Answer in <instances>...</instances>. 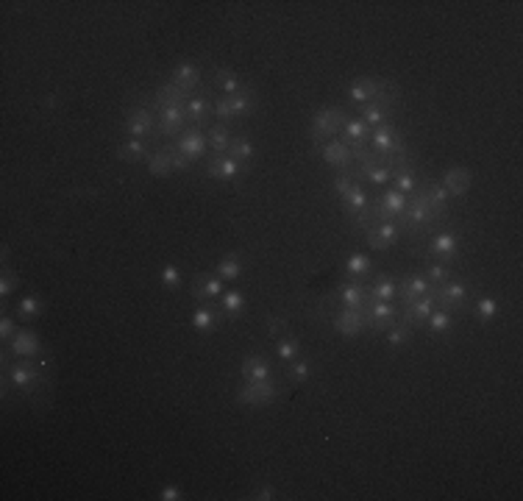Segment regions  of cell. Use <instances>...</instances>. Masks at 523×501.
Segmentation results:
<instances>
[{
	"label": "cell",
	"instance_id": "cell-1",
	"mask_svg": "<svg viewBox=\"0 0 523 501\" xmlns=\"http://www.w3.org/2000/svg\"><path fill=\"white\" fill-rule=\"evenodd\" d=\"M437 220V215L429 209V204H426V195H423V187H418V192L412 195V201L406 204V209H404V215L401 218H395V226L401 228V234L406 231L412 240L423 231V226H432Z\"/></svg>",
	"mask_w": 523,
	"mask_h": 501
},
{
	"label": "cell",
	"instance_id": "cell-2",
	"mask_svg": "<svg viewBox=\"0 0 523 501\" xmlns=\"http://www.w3.org/2000/svg\"><path fill=\"white\" fill-rule=\"evenodd\" d=\"M346 120H348V114L340 106H323V109H317L315 117H312V126H309V139L320 148L323 142L340 137Z\"/></svg>",
	"mask_w": 523,
	"mask_h": 501
},
{
	"label": "cell",
	"instance_id": "cell-3",
	"mask_svg": "<svg viewBox=\"0 0 523 501\" xmlns=\"http://www.w3.org/2000/svg\"><path fill=\"white\" fill-rule=\"evenodd\" d=\"M42 384H47L42 376H40V365L37 363H14L8 365L3 360V393L8 387L20 390V393H34L40 390Z\"/></svg>",
	"mask_w": 523,
	"mask_h": 501
},
{
	"label": "cell",
	"instance_id": "cell-4",
	"mask_svg": "<svg viewBox=\"0 0 523 501\" xmlns=\"http://www.w3.org/2000/svg\"><path fill=\"white\" fill-rule=\"evenodd\" d=\"M257 109V92L254 87H248L245 92L240 95H231V98H218L212 103V117L218 120H240V117H248L251 112Z\"/></svg>",
	"mask_w": 523,
	"mask_h": 501
},
{
	"label": "cell",
	"instance_id": "cell-5",
	"mask_svg": "<svg viewBox=\"0 0 523 501\" xmlns=\"http://www.w3.org/2000/svg\"><path fill=\"white\" fill-rule=\"evenodd\" d=\"M276 399H278V384L273 379L245 382V387L237 390V404H242V407H267Z\"/></svg>",
	"mask_w": 523,
	"mask_h": 501
},
{
	"label": "cell",
	"instance_id": "cell-6",
	"mask_svg": "<svg viewBox=\"0 0 523 501\" xmlns=\"http://www.w3.org/2000/svg\"><path fill=\"white\" fill-rule=\"evenodd\" d=\"M435 307H437L435 293H426V295H421V298H415V301H409V304L401 307L398 323H404L406 329H421V326H426V318L435 312Z\"/></svg>",
	"mask_w": 523,
	"mask_h": 501
},
{
	"label": "cell",
	"instance_id": "cell-7",
	"mask_svg": "<svg viewBox=\"0 0 523 501\" xmlns=\"http://www.w3.org/2000/svg\"><path fill=\"white\" fill-rule=\"evenodd\" d=\"M156 126H159V117L153 114L151 106H136L126 112V134L131 139H145L156 134Z\"/></svg>",
	"mask_w": 523,
	"mask_h": 501
},
{
	"label": "cell",
	"instance_id": "cell-8",
	"mask_svg": "<svg viewBox=\"0 0 523 501\" xmlns=\"http://www.w3.org/2000/svg\"><path fill=\"white\" fill-rule=\"evenodd\" d=\"M6 346H8L6 351H11L17 360H40L45 354V346L42 340H40V334L31 331V329H17V334Z\"/></svg>",
	"mask_w": 523,
	"mask_h": 501
},
{
	"label": "cell",
	"instance_id": "cell-9",
	"mask_svg": "<svg viewBox=\"0 0 523 501\" xmlns=\"http://www.w3.org/2000/svg\"><path fill=\"white\" fill-rule=\"evenodd\" d=\"M248 170H251L248 162H237V159H231L228 153H225V156H212V159L206 162V176H209V179H218V182H225V184L240 179V176L248 173Z\"/></svg>",
	"mask_w": 523,
	"mask_h": 501
},
{
	"label": "cell",
	"instance_id": "cell-10",
	"mask_svg": "<svg viewBox=\"0 0 523 501\" xmlns=\"http://www.w3.org/2000/svg\"><path fill=\"white\" fill-rule=\"evenodd\" d=\"M187 129H189V120H187V114H184V106H165V109H159L156 134L162 139L181 137Z\"/></svg>",
	"mask_w": 523,
	"mask_h": 501
},
{
	"label": "cell",
	"instance_id": "cell-11",
	"mask_svg": "<svg viewBox=\"0 0 523 501\" xmlns=\"http://www.w3.org/2000/svg\"><path fill=\"white\" fill-rule=\"evenodd\" d=\"M432 293H435L440 310H448V312L462 310L468 304V284H462V281H445V284L435 287Z\"/></svg>",
	"mask_w": 523,
	"mask_h": 501
},
{
	"label": "cell",
	"instance_id": "cell-12",
	"mask_svg": "<svg viewBox=\"0 0 523 501\" xmlns=\"http://www.w3.org/2000/svg\"><path fill=\"white\" fill-rule=\"evenodd\" d=\"M320 156H323V162H326L329 167H337L340 173H343V170H351V165H353V151H351L348 142H343L340 137L323 142V145H320Z\"/></svg>",
	"mask_w": 523,
	"mask_h": 501
},
{
	"label": "cell",
	"instance_id": "cell-13",
	"mask_svg": "<svg viewBox=\"0 0 523 501\" xmlns=\"http://www.w3.org/2000/svg\"><path fill=\"white\" fill-rule=\"evenodd\" d=\"M175 148H178L189 162L204 159V153H206V148H209V142H206V131H204V129H198V126H189L181 137L175 139Z\"/></svg>",
	"mask_w": 523,
	"mask_h": 501
},
{
	"label": "cell",
	"instance_id": "cell-14",
	"mask_svg": "<svg viewBox=\"0 0 523 501\" xmlns=\"http://www.w3.org/2000/svg\"><path fill=\"white\" fill-rule=\"evenodd\" d=\"M331 326H334L343 337H359V334L368 329V318H365L362 310H348V307H343L340 312L331 315Z\"/></svg>",
	"mask_w": 523,
	"mask_h": 501
},
{
	"label": "cell",
	"instance_id": "cell-15",
	"mask_svg": "<svg viewBox=\"0 0 523 501\" xmlns=\"http://www.w3.org/2000/svg\"><path fill=\"white\" fill-rule=\"evenodd\" d=\"M368 287H370V284H362V281L348 278V281H343V284L337 287V301H340L343 307H348V310H362V312H365V307L370 304Z\"/></svg>",
	"mask_w": 523,
	"mask_h": 501
},
{
	"label": "cell",
	"instance_id": "cell-16",
	"mask_svg": "<svg viewBox=\"0 0 523 501\" xmlns=\"http://www.w3.org/2000/svg\"><path fill=\"white\" fill-rule=\"evenodd\" d=\"M365 231H368V245L373 251H387L390 245H395L401 240V228L395 226V220L373 223V226H368Z\"/></svg>",
	"mask_w": 523,
	"mask_h": 501
},
{
	"label": "cell",
	"instance_id": "cell-17",
	"mask_svg": "<svg viewBox=\"0 0 523 501\" xmlns=\"http://www.w3.org/2000/svg\"><path fill=\"white\" fill-rule=\"evenodd\" d=\"M170 81H173L175 87L184 92V95H192V92L201 90L204 76H201V67H198L195 61H181V64H175L173 67Z\"/></svg>",
	"mask_w": 523,
	"mask_h": 501
},
{
	"label": "cell",
	"instance_id": "cell-18",
	"mask_svg": "<svg viewBox=\"0 0 523 501\" xmlns=\"http://www.w3.org/2000/svg\"><path fill=\"white\" fill-rule=\"evenodd\" d=\"M184 114H187L189 126H198V129H204V126H206V120L212 117V103H209V98L204 95V90H198L192 98H187V103H184Z\"/></svg>",
	"mask_w": 523,
	"mask_h": 501
},
{
	"label": "cell",
	"instance_id": "cell-19",
	"mask_svg": "<svg viewBox=\"0 0 523 501\" xmlns=\"http://www.w3.org/2000/svg\"><path fill=\"white\" fill-rule=\"evenodd\" d=\"M429 254L432 257H437L440 262H454L457 257H459V240H457V234H451V231H440V234H435L432 237V242H429Z\"/></svg>",
	"mask_w": 523,
	"mask_h": 501
},
{
	"label": "cell",
	"instance_id": "cell-20",
	"mask_svg": "<svg viewBox=\"0 0 523 501\" xmlns=\"http://www.w3.org/2000/svg\"><path fill=\"white\" fill-rule=\"evenodd\" d=\"M240 376H242V382H264V379H273V370H270V363L264 354H248L242 360Z\"/></svg>",
	"mask_w": 523,
	"mask_h": 501
},
{
	"label": "cell",
	"instance_id": "cell-21",
	"mask_svg": "<svg viewBox=\"0 0 523 501\" xmlns=\"http://www.w3.org/2000/svg\"><path fill=\"white\" fill-rule=\"evenodd\" d=\"M426 293H432V284H429V278L426 276H406L404 281H398V295H401V307L404 304H409V301H415V298H421V295H426Z\"/></svg>",
	"mask_w": 523,
	"mask_h": 501
},
{
	"label": "cell",
	"instance_id": "cell-22",
	"mask_svg": "<svg viewBox=\"0 0 523 501\" xmlns=\"http://www.w3.org/2000/svg\"><path fill=\"white\" fill-rule=\"evenodd\" d=\"M442 187L451 198H462L468 189H471V170L465 167H448L445 176H442Z\"/></svg>",
	"mask_w": 523,
	"mask_h": 501
},
{
	"label": "cell",
	"instance_id": "cell-23",
	"mask_svg": "<svg viewBox=\"0 0 523 501\" xmlns=\"http://www.w3.org/2000/svg\"><path fill=\"white\" fill-rule=\"evenodd\" d=\"M187 98H192V95H184L173 81H168V84H162V87L156 90L153 100H151V109L159 112V109H165V106H184Z\"/></svg>",
	"mask_w": 523,
	"mask_h": 501
},
{
	"label": "cell",
	"instance_id": "cell-24",
	"mask_svg": "<svg viewBox=\"0 0 523 501\" xmlns=\"http://www.w3.org/2000/svg\"><path fill=\"white\" fill-rule=\"evenodd\" d=\"M215 87H218L223 98H231V95H240V92L248 90V84H242V78L234 70H228V67H218L215 70Z\"/></svg>",
	"mask_w": 523,
	"mask_h": 501
},
{
	"label": "cell",
	"instance_id": "cell-25",
	"mask_svg": "<svg viewBox=\"0 0 523 501\" xmlns=\"http://www.w3.org/2000/svg\"><path fill=\"white\" fill-rule=\"evenodd\" d=\"M382 90V78H359L348 87V98L353 103H370Z\"/></svg>",
	"mask_w": 523,
	"mask_h": 501
},
{
	"label": "cell",
	"instance_id": "cell-26",
	"mask_svg": "<svg viewBox=\"0 0 523 501\" xmlns=\"http://www.w3.org/2000/svg\"><path fill=\"white\" fill-rule=\"evenodd\" d=\"M206 142H209V148H212L215 156H225V153H228V145H231V131H228V126H225V123H212V126L206 129Z\"/></svg>",
	"mask_w": 523,
	"mask_h": 501
},
{
	"label": "cell",
	"instance_id": "cell-27",
	"mask_svg": "<svg viewBox=\"0 0 523 501\" xmlns=\"http://www.w3.org/2000/svg\"><path fill=\"white\" fill-rule=\"evenodd\" d=\"M340 139L343 142H348L351 148H359V145H368V139H370V129L362 123V120H346V126H343V131H340Z\"/></svg>",
	"mask_w": 523,
	"mask_h": 501
},
{
	"label": "cell",
	"instance_id": "cell-28",
	"mask_svg": "<svg viewBox=\"0 0 523 501\" xmlns=\"http://www.w3.org/2000/svg\"><path fill=\"white\" fill-rule=\"evenodd\" d=\"M117 156L123 159V162H145L148 156H151V151H148V142L145 139H123V145L117 148Z\"/></svg>",
	"mask_w": 523,
	"mask_h": 501
},
{
	"label": "cell",
	"instance_id": "cell-29",
	"mask_svg": "<svg viewBox=\"0 0 523 501\" xmlns=\"http://www.w3.org/2000/svg\"><path fill=\"white\" fill-rule=\"evenodd\" d=\"M423 195H426V204H429V209L435 212L437 218L448 212V201H451V195L445 192V187H442V184H429V187H423Z\"/></svg>",
	"mask_w": 523,
	"mask_h": 501
},
{
	"label": "cell",
	"instance_id": "cell-30",
	"mask_svg": "<svg viewBox=\"0 0 523 501\" xmlns=\"http://www.w3.org/2000/svg\"><path fill=\"white\" fill-rule=\"evenodd\" d=\"M387 114H390V109L379 106L376 100L362 103V109H359V117H362V123H365L370 131H373V129H379V126H384V123H387Z\"/></svg>",
	"mask_w": 523,
	"mask_h": 501
},
{
	"label": "cell",
	"instance_id": "cell-31",
	"mask_svg": "<svg viewBox=\"0 0 523 501\" xmlns=\"http://www.w3.org/2000/svg\"><path fill=\"white\" fill-rule=\"evenodd\" d=\"M145 165H148V173L156 176V179H165V176L173 173V162H170V153H168L165 148L153 151V153L145 159Z\"/></svg>",
	"mask_w": 523,
	"mask_h": 501
},
{
	"label": "cell",
	"instance_id": "cell-32",
	"mask_svg": "<svg viewBox=\"0 0 523 501\" xmlns=\"http://www.w3.org/2000/svg\"><path fill=\"white\" fill-rule=\"evenodd\" d=\"M220 320L223 318H220V312L215 307H198V310L192 312V320H189V323H192L195 331H204V334H206V331H212L215 326H220Z\"/></svg>",
	"mask_w": 523,
	"mask_h": 501
},
{
	"label": "cell",
	"instance_id": "cell-33",
	"mask_svg": "<svg viewBox=\"0 0 523 501\" xmlns=\"http://www.w3.org/2000/svg\"><path fill=\"white\" fill-rule=\"evenodd\" d=\"M343 206H346V212H348V215H353V218L365 215V212H368V206H370V195H368V189L359 184V187L351 192L348 198H343Z\"/></svg>",
	"mask_w": 523,
	"mask_h": 501
},
{
	"label": "cell",
	"instance_id": "cell-34",
	"mask_svg": "<svg viewBox=\"0 0 523 501\" xmlns=\"http://www.w3.org/2000/svg\"><path fill=\"white\" fill-rule=\"evenodd\" d=\"M45 312V301L40 298V295H25L20 304H17V310H14V318L20 320H37L40 315Z\"/></svg>",
	"mask_w": 523,
	"mask_h": 501
},
{
	"label": "cell",
	"instance_id": "cell-35",
	"mask_svg": "<svg viewBox=\"0 0 523 501\" xmlns=\"http://www.w3.org/2000/svg\"><path fill=\"white\" fill-rule=\"evenodd\" d=\"M373 271V259L368 254H353L346 259V276L348 278H368Z\"/></svg>",
	"mask_w": 523,
	"mask_h": 501
},
{
	"label": "cell",
	"instance_id": "cell-36",
	"mask_svg": "<svg viewBox=\"0 0 523 501\" xmlns=\"http://www.w3.org/2000/svg\"><path fill=\"white\" fill-rule=\"evenodd\" d=\"M254 142H251V137H231V145H228V156L231 159H237V162H248L251 165V159H254Z\"/></svg>",
	"mask_w": 523,
	"mask_h": 501
},
{
	"label": "cell",
	"instance_id": "cell-37",
	"mask_svg": "<svg viewBox=\"0 0 523 501\" xmlns=\"http://www.w3.org/2000/svg\"><path fill=\"white\" fill-rule=\"evenodd\" d=\"M220 304H223V312L231 315V318H237V315L245 312V295L240 290H225L220 295Z\"/></svg>",
	"mask_w": 523,
	"mask_h": 501
},
{
	"label": "cell",
	"instance_id": "cell-38",
	"mask_svg": "<svg viewBox=\"0 0 523 501\" xmlns=\"http://www.w3.org/2000/svg\"><path fill=\"white\" fill-rule=\"evenodd\" d=\"M276 357L281 360V363H295L298 357H301V343L295 340V337H278V343H276Z\"/></svg>",
	"mask_w": 523,
	"mask_h": 501
},
{
	"label": "cell",
	"instance_id": "cell-39",
	"mask_svg": "<svg viewBox=\"0 0 523 501\" xmlns=\"http://www.w3.org/2000/svg\"><path fill=\"white\" fill-rule=\"evenodd\" d=\"M368 293H370L376 301H395V295H398V281L382 276L379 281H373V284L368 287Z\"/></svg>",
	"mask_w": 523,
	"mask_h": 501
},
{
	"label": "cell",
	"instance_id": "cell-40",
	"mask_svg": "<svg viewBox=\"0 0 523 501\" xmlns=\"http://www.w3.org/2000/svg\"><path fill=\"white\" fill-rule=\"evenodd\" d=\"M192 293H195V298H201V301H212V298H218V295L225 293V290H223V278H220V276H209V278H204Z\"/></svg>",
	"mask_w": 523,
	"mask_h": 501
},
{
	"label": "cell",
	"instance_id": "cell-41",
	"mask_svg": "<svg viewBox=\"0 0 523 501\" xmlns=\"http://www.w3.org/2000/svg\"><path fill=\"white\" fill-rule=\"evenodd\" d=\"M392 182H395V189L398 192H404V195H415L418 192V176L412 173V167H404V170H395V176H392Z\"/></svg>",
	"mask_w": 523,
	"mask_h": 501
},
{
	"label": "cell",
	"instance_id": "cell-42",
	"mask_svg": "<svg viewBox=\"0 0 523 501\" xmlns=\"http://www.w3.org/2000/svg\"><path fill=\"white\" fill-rule=\"evenodd\" d=\"M242 271H245V265H242V259H237V257H225V259H220L218 262V276L223 281H237V278L242 276Z\"/></svg>",
	"mask_w": 523,
	"mask_h": 501
},
{
	"label": "cell",
	"instance_id": "cell-43",
	"mask_svg": "<svg viewBox=\"0 0 523 501\" xmlns=\"http://www.w3.org/2000/svg\"><path fill=\"white\" fill-rule=\"evenodd\" d=\"M426 326H429L435 334H442V331H448V329L454 326V312H448V310H435V312L426 318Z\"/></svg>",
	"mask_w": 523,
	"mask_h": 501
},
{
	"label": "cell",
	"instance_id": "cell-44",
	"mask_svg": "<svg viewBox=\"0 0 523 501\" xmlns=\"http://www.w3.org/2000/svg\"><path fill=\"white\" fill-rule=\"evenodd\" d=\"M409 334H412V329H406L404 323H398V320H395V326L387 329V346H390V348H401V346H406V343H409Z\"/></svg>",
	"mask_w": 523,
	"mask_h": 501
},
{
	"label": "cell",
	"instance_id": "cell-45",
	"mask_svg": "<svg viewBox=\"0 0 523 501\" xmlns=\"http://www.w3.org/2000/svg\"><path fill=\"white\" fill-rule=\"evenodd\" d=\"M356 187H359V182L353 179V173H351V170H343V173H337V179H334V192L340 195V201H343V198H348V195L353 192V189H356Z\"/></svg>",
	"mask_w": 523,
	"mask_h": 501
},
{
	"label": "cell",
	"instance_id": "cell-46",
	"mask_svg": "<svg viewBox=\"0 0 523 501\" xmlns=\"http://www.w3.org/2000/svg\"><path fill=\"white\" fill-rule=\"evenodd\" d=\"M426 278H429V284H432V290H435L440 284L451 281V268H448L445 262H432L429 271H426Z\"/></svg>",
	"mask_w": 523,
	"mask_h": 501
},
{
	"label": "cell",
	"instance_id": "cell-47",
	"mask_svg": "<svg viewBox=\"0 0 523 501\" xmlns=\"http://www.w3.org/2000/svg\"><path fill=\"white\" fill-rule=\"evenodd\" d=\"M476 315H479L481 323L495 320V315H498V301H495V298H490V295H484L479 304H476Z\"/></svg>",
	"mask_w": 523,
	"mask_h": 501
},
{
	"label": "cell",
	"instance_id": "cell-48",
	"mask_svg": "<svg viewBox=\"0 0 523 501\" xmlns=\"http://www.w3.org/2000/svg\"><path fill=\"white\" fill-rule=\"evenodd\" d=\"M159 148H165L168 153H170V162H173V170H178V173H187V170H192V162L175 148V145H170V142H165V145H159Z\"/></svg>",
	"mask_w": 523,
	"mask_h": 501
},
{
	"label": "cell",
	"instance_id": "cell-49",
	"mask_svg": "<svg viewBox=\"0 0 523 501\" xmlns=\"http://www.w3.org/2000/svg\"><path fill=\"white\" fill-rule=\"evenodd\" d=\"M20 287H23V278L14 273V271H6V273H3V284H0V295H3V298H8V295H11L14 290H20Z\"/></svg>",
	"mask_w": 523,
	"mask_h": 501
},
{
	"label": "cell",
	"instance_id": "cell-50",
	"mask_svg": "<svg viewBox=\"0 0 523 501\" xmlns=\"http://www.w3.org/2000/svg\"><path fill=\"white\" fill-rule=\"evenodd\" d=\"M312 370H315V367H312L309 360H295V363H293V379H295V382H306V379H312Z\"/></svg>",
	"mask_w": 523,
	"mask_h": 501
},
{
	"label": "cell",
	"instance_id": "cell-51",
	"mask_svg": "<svg viewBox=\"0 0 523 501\" xmlns=\"http://www.w3.org/2000/svg\"><path fill=\"white\" fill-rule=\"evenodd\" d=\"M162 281H165V287H178L181 284V268L178 265H165L162 268Z\"/></svg>",
	"mask_w": 523,
	"mask_h": 501
},
{
	"label": "cell",
	"instance_id": "cell-52",
	"mask_svg": "<svg viewBox=\"0 0 523 501\" xmlns=\"http://www.w3.org/2000/svg\"><path fill=\"white\" fill-rule=\"evenodd\" d=\"M14 334H17V326H14V318L3 315V320H0V340H3V343H8V340H11Z\"/></svg>",
	"mask_w": 523,
	"mask_h": 501
},
{
	"label": "cell",
	"instance_id": "cell-53",
	"mask_svg": "<svg viewBox=\"0 0 523 501\" xmlns=\"http://www.w3.org/2000/svg\"><path fill=\"white\" fill-rule=\"evenodd\" d=\"M251 499L254 501H273L276 499V490H273L270 485H264V488H257V490L251 493Z\"/></svg>",
	"mask_w": 523,
	"mask_h": 501
},
{
	"label": "cell",
	"instance_id": "cell-54",
	"mask_svg": "<svg viewBox=\"0 0 523 501\" xmlns=\"http://www.w3.org/2000/svg\"><path fill=\"white\" fill-rule=\"evenodd\" d=\"M159 499H162V501H181L184 496H181V488H175V485H168V488H162Z\"/></svg>",
	"mask_w": 523,
	"mask_h": 501
},
{
	"label": "cell",
	"instance_id": "cell-55",
	"mask_svg": "<svg viewBox=\"0 0 523 501\" xmlns=\"http://www.w3.org/2000/svg\"><path fill=\"white\" fill-rule=\"evenodd\" d=\"M284 329H287V318H270V334L278 337Z\"/></svg>",
	"mask_w": 523,
	"mask_h": 501
}]
</instances>
